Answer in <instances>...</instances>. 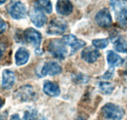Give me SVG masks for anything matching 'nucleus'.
I'll list each match as a JSON object with an SVG mask.
<instances>
[{
	"instance_id": "27",
	"label": "nucleus",
	"mask_w": 127,
	"mask_h": 120,
	"mask_svg": "<svg viewBox=\"0 0 127 120\" xmlns=\"http://www.w3.org/2000/svg\"><path fill=\"white\" fill-rule=\"evenodd\" d=\"M6 1H7V0H0V5H2V4H3V3H5Z\"/></svg>"
},
{
	"instance_id": "25",
	"label": "nucleus",
	"mask_w": 127,
	"mask_h": 120,
	"mask_svg": "<svg viewBox=\"0 0 127 120\" xmlns=\"http://www.w3.org/2000/svg\"><path fill=\"white\" fill-rule=\"evenodd\" d=\"M11 120H21V119H20L19 115H17V114H14V115L11 117Z\"/></svg>"
},
{
	"instance_id": "16",
	"label": "nucleus",
	"mask_w": 127,
	"mask_h": 120,
	"mask_svg": "<svg viewBox=\"0 0 127 120\" xmlns=\"http://www.w3.org/2000/svg\"><path fill=\"white\" fill-rule=\"evenodd\" d=\"M15 59H16V62L18 65H23V64L27 63L30 59V52L26 48L22 47L17 51Z\"/></svg>"
},
{
	"instance_id": "17",
	"label": "nucleus",
	"mask_w": 127,
	"mask_h": 120,
	"mask_svg": "<svg viewBox=\"0 0 127 120\" xmlns=\"http://www.w3.org/2000/svg\"><path fill=\"white\" fill-rule=\"evenodd\" d=\"M107 60H108V63L111 65V67L118 66L123 62L122 58L119 55H117L115 52H113V51H108V53H107Z\"/></svg>"
},
{
	"instance_id": "7",
	"label": "nucleus",
	"mask_w": 127,
	"mask_h": 120,
	"mask_svg": "<svg viewBox=\"0 0 127 120\" xmlns=\"http://www.w3.org/2000/svg\"><path fill=\"white\" fill-rule=\"evenodd\" d=\"M30 18L32 20V24L37 28L43 27L47 22V18L44 15V12L37 9L36 7L32 8V10L30 12Z\"/></svg>"
},
{
	"instance_id": "9",
	"label": "nucleus",
	"mask_w": 127,
	"mask_h": 120,
	"mask_svg": "<svg viewBox=\"0 0 127 120\" xmlns=\"http://www.w3.org/2000/svg\"><path fill=\"white\" fill-rule=\"evenodd\" d=\"M16 97L23 102L31 101L35 97V91L31 85H25L16 92Z\"/></svg>"
},
{
	"instance_id": "8",
	"label": "nucleus",
	"mask_w": 127,
	"mask_h": 120,
	"mask_svg": "<svg viewBox=\"0 0 127 120\" xmlns=\"http://www.w3.org/2000/svg\"><path fill=\"white\" fill-rule=\"evenodd\" d=\"M25 38L29 43H31L33 47H35L36 50H38L42 39L40 32H38L37 30L33 29H28L25 31Z\"/></svg>"
},
{
	"instance_id": "4",
	"label": "nucleus",
	"mask_w": 127,
	"mask_h": 120,
	"mask_svg": "<svg viewBox=\"0 0 127 120\" xmlns=\"http://www.w3.org/2000/svg\"><path fill=\"white\" fill-rule=\"evenodd\" d=\"M8 13L13 19L15 20H21L26 18L27 16V8L24 3L21 1H16L9 5L8 7Z\"/></svg>"
},
{
	"instance_id": "18",
	"label": "nucleus",
	"mask_w": 127,
	"mask_h": 120,
	"mask_svg": "<svg viewBox=\"0 0 127 120\" xmlns=\"http://www.w3.org/2000/svg\"><path fill=\"white\" fill-rule=\"evenodd\" d=\"M35 7L47 14H50L52 12V4L50 0H36Z\"/></svg>"
},
{
	"instance_id": "28",
	"label": "nucleus",
	"mask_w": 127,
	"mask_h": 120,
	"mask_svg": "<svg viewBox=\"0 0 127 120\" xmlns=\"http://www.w3.org/2000/svg\"><path fill=\"white\" fill-rule=\"evenodd\" d=\"M76 120H85V119H84L83 117H78V118H77Z\"/></svg>"
},
{
	"instance_id": "24",
	"label": "nucleus",
	"mask_w": 127,
	"mask_h": 120,
	"mask_svg": "<svg viewBox=\"0 0 127 120\" xmlns=\"http://www.w3.org/2000/svg\"><path fill=\"white\" fill-rule=\"evenodd\" d=\"M112 73H113L112 69H110L108 72H106V73H105V75H104L103 77H104L105 79H110V78L111 77V75H112Z\"/></svg>"
},
{
	"instance_id": "6",
	"label": "nucleus",
	"mask_w": 127,
	"mask_h": 120,
	"mask_svg": "<svg viewBox=\"0 0 127 120\" xmlns=\"http://www.w3.org/2000/svg\"><path fill=\"white\" fill-rule=\"evenodd\" d=\"M66 24L63 20L60 19H54L50 22L48 26L47 32L49 34H55V35H60L63 34L66 30Z\"/></svg>"
},
{
	"instance_id": "3",
	"label": "nucleus",
	"mask_w": 127,
	"mask_h": 120,
	"mask_svg": "<svg viewBox=\"0 0 127 120\" xmlns=\"http://www.w3.org/2000/svg\"><path fill=\"white\" fill-rule=\"evenodd\" d=\"M111 5L116 15V21L118 25L123 28H127V8L116 0H111Z\"/></svg>"
},
{
	"instance_id": "19",
	"label": "nucleus",
	"mask_w": 127,
	"mask_h": 120,
	"mask_svg": "<svg viewBox=\"0 0 127 120\" xmlns=\"http://www.w3.org/2000/svg\"><path fill=\"white\" fill-rule=\"evenodd\" d=\"M113 45H114V49L117 51V52H120V53H127V41L124 40L122 37H118L114 40L113 42Z\"/></svg>"
},
{
	"instance_id": "2",
	"label": "nucleus",
	"mask_w": 127,
	"mask_h": 120,
	"mask_svg": "<svg viewBox=\"0 0 127 120\" xmlns=\"http://www.w3.org/2000/svg\"><path fill=\"white\" fill-rule=\"evenodd\" d=\"M48 51L56 58L63 60L66 56V48H65V43L63 41V39H54L50 41L49 46H48Z\"/></svg>"
},
{
	"instance_id": "30",
	"label": "nucleus",
	"mask_w": 127,
	"mask_h": 120,
	"mask_svg": "<svg viewBox=\"0 0 127 120\" xmlns=\"http://www.w3.org/2000/svg\"><path fill=\"white\" fill-rule=\"evenodd\" d=\"M125 79H126V81H127V72L125 73Z\"/></svg>"
},
{
	"instance_id": "20",
	"label": "nucleus",
	"mask_w": 127,
	"mask_h": 120,
	"mask_svg": "<svg viewBox=\"0 0 127 120\" xmlns=\"http://www.w3.org/2000/svg\"><path fill=\"white\" fill-rule=\"evenodd\" d=\"M99 89L102 93L106 94V95H110L113 91V85L109 83V82H100L99 83Z\"/></svg>"
},
{
	"instance_id": "12",
	"label": "nucleus",
	"mask_w": 127,
	"mask_h": 120,
	"mask_svg": "<svg viewBox=\"0 0 127 120\" xmlns=\"http://www.w3.org/2000/svg\"><path fill=\"white\" fill-rule=\"evenodd\" d=\"M100 53L99 51L93 47H86L81 53V58L87 62H95L99 59Z\"/></svg>"
},
{
	"instance_id": "10",
	"label": "nucleus",
	"mask_w": 127,
	"mask_h": 120,
	"mask_svg": "<svg viewBox=\"0 0 127 120\" xmlns=\"http://www.w3.org/2000/svg\"><path fill=\"white\" fill-rule=\"evenodd\" d=\"M63 41L65 43V45L70 46V48H71V54L75 53L77 50H79L80 48H82V47L85 46V42L83 40H80L78 38H76L74 35H71V34L65 35L63 38Z\"/></svg>"
},
{
	"instance_id": "22",
	"label": "nucleus",
	"mask_w": 127,
	"mask_h": 120,
	"mask_svg": "<svg viewBox=\"0 0 127 120\" xmlns=\"http://www.w3.org/2000/svg\"><path fill=\"white\" fill-rule=\"evenodd\" d=\"M35 116H36V112L34 110H29L25 113L24 120H35Z\"/></svg>"
},
{
	"instance_id": "29",
	"label": "nucleus",
	"mask_w": 127,
	"mask_h": 120,
	"mask_svg": "<svg viewBox=\"0 0 127 120\" xmlns=\"http://www.w3.org/2000/svg\"><path fill=\"white\" fill-rule=\"evenodd\" d=\"M1 56H2V51H1V49H0V58H1Z\"/></svg>"
},
{
	"instance_id": "13",
	"label": "nucleus",
	"mask_w": 127,
	"mask_h": 120,
	"mask_svg": "<svg viewBox=\"0 0 127 120\" xmlns=\"http://www.w3.org/2000/svg\"><path fill=\"white\" fill-rule=\"evenodd\" d=\"M56 9L60 15L67 16L71 14V12L73 10V6L69 0H58Z\"/></svg>"
},
{
	"instance_id": "11",
	"label": "nucleus",
	"mask_w": 127,
	"mask_h": 120,
	"mask_svg": "<svg viewBox=\"0 0 127 120\" xmlns=\"http://www.w3.org/2000/svg\"><path fill=\"white\" fill-rule=\"evenodd\" d=\"M62 72V67L58 62L55 61H48L46 62L42 69H41V74L43 75H57Z\"/></svg>"
},
{
	"instance_id": "14",
	"label": "nucleus",
	"mask_w": 127,
	"mask_h": 120,
	"mask_svg": "<svg viewBox=\"0 0 127 120\" xmlns=\"http://www.w3.org/2000/svg\"><path fill=\"white\" fill-rule=\"evenodd\" d=\"M15 73L12 70L5 69L2 73V86L5 89L11 88L15 83Z\"/></svg>"
},
{
	"instance_id": "1",
	"label": "nucleus",
	"mask_w": 127,
	"mask_h": 120,
	"mask_svg": "<svg viewBox=\"0 0 127 120\" xmlns=\"http://www.w3.org/2000/svg\"><path fill=\"white\" fill-rule=\"evenodd\" d=\"M103 116L108 120H121L124 116V110L117 105L107 104L102 108Z\"/></svg>"
},
{
	"instance_id": "21",
	"label": "nucleus",
	"mask_w": 127,
	"mask_h": 120,
	"mask_svg": "<svg viewBox=\"0 0 127 120\" xmlns=\"http://www.w3.org/2000/svg\"><path fill=\"white\" fill-rule=\"evenodd\" d=\"M92 44L96 48H99V49H104L106 48L108 44H109V40L107 38H101V39H95L92 41Z\"/></svg>"
},
{
	"instance_id": "31",
	"label": "nucleus",
	"mask_w": 127,
	"mask_h": 120,
	"mask_svg": "<svg viewBox=\"0 0 127 120\" xmlns=\"http://www.w3.org/2000/svg\"><path fill=\"white\" fill-rule=\"evenodd\" d=\"M124 1H127V0H124Z\"/></svg>"
},
{
	"instance_id": "26",
	"label": "nucleus",
	"mask_w": 127,
	"mask_h": 120,
	"mask_svg": "<svg viewBox=\"0 0 127 120\" xmlns=\"http://www.w3.org/2000/svg\"><path fill=\"white\" fill-rule=\"evenodd\" d=\"M3 105H4V101H3V99L0 97V108L3 106Z\"/></svg>"
},
{
	"instance_id": "15",
	"label": "nucleus",
	"mask_w": 127,
	"mask_h": 120,
	"mask_svg": "<svg viewBox=\"0 0 127 120\" xmlns=\"http://www.w3.org/2000/svg\"><path fill=\"white\" fill-rule=\"evenodd\" d=\"M43 92L48 96L57 97L60 95L61 90H60V87L58 86V84L51 82V81H46L43 85Z\"/></svg>"
},
{
	"instance_id": "23",
	"label": "nucleus",
	"mask_w": 127,
	"mask_h": 120,
	"mask_svg": "<svg viewBox=\"0 0 127 120\" xmlns=\"http://www.w3.org/2000/svg\"><path fill=\"white\" fill-rule=\"evenodd\" d=\"M6 28H7V25H6V23L0 18V33H2V32H4L5 30H6Z\"/></svg>"
},
{
	"instance_id": "5",
	"label": "nucleus",
	"mask_w": 127,
	"mask_h": 120,
	"mask_svg": "<svg viewBox=\"0 0 127 120\" xmlns=\"http://www.w3.org/2000/svg\"><path fill=\"white\" fill-rule=\"evenodd\" d=\"M96 23L102 28H110L112 24V19L110 11L107 8L100 10L95 17Z\"/></svg>"
}]
</instances>
